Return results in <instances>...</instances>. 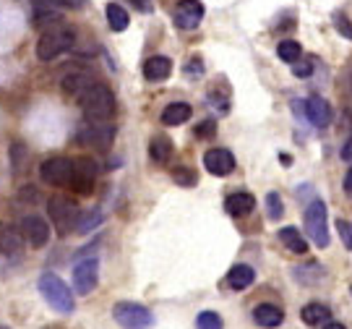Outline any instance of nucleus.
Segmentation results:
<instances>
[{"mask_svg": "<svg viewBox=\"0 0 352 329\" xmlns=\"http://www.w3.org/2000/svg\"><path fill=\"white\" fill-rule=\"evenodd\" d=\"M204 167L217 178H225L235 170V157L230 149H222V147H214L204 154Z\"/></svg>", "mask_w": 352, "mask_h": 329, "instance_id": "obj_13", "label": "nucleus"}, {"mask_svg": "<svg viewBox=\"0 0 352 329\" xmlns=\"http://www.w3.org/2000/svg\"><path fill=\"white\" fill-rule=\"evenodd\" d=\"M204 19V6L199 0H180L175 6V11H173V21H175L177 29H196V26L201 24Z\"/></svg>", "mask_w": 352, "mask_h": 329, "instance_id": "obj_10", "label": "nucleus"}, {"mask_svg": "<svg viewBox=\"0 0 352 329\" xmlns=\"http://www.w3.org/2000/svg\"><path fill=\"white\" fill-rule=\"evenodd\" d=\"M329 311L324 304H308V306H302V311H300V319H302V324H308V327H324L329 321Z\"/></svg>", "mask_w": 352, "mask_h": 329, "instance_id": "obj_23", "label": "nucleus"}, {"mask_svg": "<svg viewBox=\"0 0 352 329\" xmlns=\"http://www.w3.org/2000/svg\"><path fill=\"white\" fill-rule=\"evenodd\" d=\"M277 55L279 61H285V63H295V61H300L302 58V47L300 42H295V39H282L277 45Z\"/></svg>", "mask_w": 352, "mask_h": 329, "instance_id": "obj_26", "label": "nucleus"}, {"mask_svg": "<svg viewBox=\"0 0 352 329\" xmlns=\"http://www.w3.org/2000/svg\"><path fill=\"white\" fill-rule=\"evenodd\" d=\"M39 293H42L45 304L50 306L52 311H58V314H74L76 311L74 293L55 272H45L39 277Z\"/></svg>", "mask_w": 352, "mask_h": 329, "instance_id": "obj_3", "label": "nucleus"}, {"mask_svg": "<svg viewBox=\"0 0 352 329\" xmlns=\"http://www.w3.org/2000/svg\"><path fill=\"white\" fill-rule=\"evenodd\" d=\"M186 74H196V76H199V74H204L201 61H199V58H193V61H190V63L186 65Z\"/></svg>", "mask_w": 352, "mask_h": 329, "instance_id": "obj_35", "label": "nucleus"}, {"mask_svg": "<svg viewBox=\"0 0 352 329\" xmlns=\"http://www.w3.org/2000/svg\"><path fill=\"white\" fill-rule=\"evenodd\" d=\"M21 230H24V238L29 241V246H34V248H45L50 241V225L39 215H26L21 220Z\"/></svg>", "mask_w": 352, "mask_h": 329, "instance_id": "obj_12", "label": "nucleus"}, {"mask_svg": "<svg viewBox=\"0 0 352 329\" xmlns=\"http://www.w3.org/2000/svg\"><path fill=\"white\" fill-rule=\"evenodd\" d=\"M331 21H334V29L340 32L342 37H344V39H352V21L347 19V13H344V11H337Z\"/></svg>", "mask_w": 352, "mask_h": 329, "instance_id": "obj_31", "label": "nucleus"}, {"mask_svg": "<svg viewBox=\"0 0 352 329\" xmlns=\"http://www.w3.org/2000/svg\"><path fill=\"white\" fill-rule=\"evenodd\" d=\"M0 329H8V327H0Z\"/></svg>", "mask_w": 352, "mask_h": 329, "instance_id": "obj_40", "label": "nucleus"}, {"mask_svg": "<svg viewBox=\"0 0 352 329\" xmlns=\"http://www.w3.org/2000/svg\"><path fill=\"white\" fill-rule=\"evenodd\" d=\"M344 191L352 196V167L347 170V176H344Z\"/></svg>", "mask_w": 352, "mask_h": 329, "instance_id": "obj_37", "label": "nucleus"}, {"mask_svg": "<svg viewBox=\"0 0 352 329\" xmlns=\"http://www.w3.org/2000/svg\"><path fill=\"white\" fill-rule=\"evenodd\" d=\"M78 107L87 120H94V123H107L115 113V94L110 89L94 81L91 87L78 97Z\"/></svg>", "mask_w": 352, "mask_h": 329, "instance_id": "obj_1", "label": "nucleus"}, {"mask_svg": "<svg viewBox=\"0 0 352 329\" xmlns=\"http://www.w3.org/2000/svg\"><path fill=\"white\" fill-rule=\"evenodd\" d=\"M342 157H344V160H352V141L342 149Z\"/></svg>", "mask_w": 352, "mask_h": 329, "instance_id": "obj_39", "label": "nucleus"}, {"mask_svg": "<svg viewBox=\"0 0 352 329\" xmlns=\"http://www.w3.org/2000/svg\"><path fill=\"white\" fill-rule=\"evenodd\" d=\"M214 134H217V123H214V120H201V123L196 126V136H199V139H212Z\"/></svg>", "mask_w": 352, "mask_h": 329, "instance_id": "obj_34", "label": "nucleus"}, {"mask_svg": "<svg viewBox=\"0 0 352 329\" xmlns=\"http://www.w3.org/2000/svg\"><path fill=\"white\" fill-rule=\"evenodd\" d=\"M256 282V269L251 264H235L227 272V285L232 290H245Z\"/></svg>", "mask_w": 352, "mask_h": 329, "instance_id": "obj_19", "label": "nucleus"}, {"mask_svg": "<svg viewBox=\"0 0 352 329\" xmlns=\"http://www.w3.org/2000/svg\"><path fill=\"white\" fill-rule=\"evenodd\" d=\"M305 118L316 128H327L331 123V105L324 97H311V100L305 102Z\"/></svg>", "mask_w": 352, "mask_h": 329, "instance_id": "obj_15", "label": "nucleus"}, {"mask_svg": "<svg viewBox=\"0 0 352 329\" xmlns=\"http://www.w3.org/2000/svg\"><path fill=\"white\" fill-rule=\"evenodd\" d=\"M173 74V61L167 55H151L144 63V78L146 81H164Z\"/></svg>", "mask_w": 352, "mask_h": 329, "instance_id": "obj_16", "label": "nucleus"}, {"mask_svg": "<svg viewBox=\"0 0 352 329\" xmlns=\"http://www.w3.org/2000/svg\"><path fill=\"white\" fill-rule=\"evenodd\" d=\"M173 180H175L177 186H183V189H190V186L199 183V176L190 167H186V164H177L175 170H173Z\"/></svg>", "mask_w": 352, "mask_h": 329, "instance_id": "obj_29", "label": "nucleus"}, {"mask_svg": "<svg viewBox=\"0 0 352 329\" xmlns=\"http://www.w3.org/2000/svg\"><path fill=\"white\" fill-rule=\"evenodd\" d=\"M47 212H50L52 228L58 230V235H68V233H74V230L78 228L81 209H78L76 202H71L68 196H50Z\"/></svg>", "mask_w": 352, "mask_h": 329, "instance_id": "obj_4", "label": "nucleus"}, {"mask_svg": "<svg viewBox=\"0 0 352 329\" xmlns=\"http://www.w3.org/2000/svg\"><path fill=\"white\" fill-rule=\"evenodd\" d=\"M190 115H193V107L188 102H170L162 110V123L164 126H183Z\"/></svg>", "mask_w": 352, "mask_h": 329, "instance_id": "obj_20", "label": "nucleus"}, {"mask_svg": "<svg viewBox=\"0 0 352 329\" xmlns=\"http://www.w3.org/2000/svg\"><path fill=\"white\" fill-rule=\"evenodd\" d=\"M21 248H24L21 235H19L16 230L0 225V253H6V256H19Z\"/></svg>", "mask_w": 352, "mask_h": 329, "instance_id": "obj_24", "label": "nucleus"}, {"mask_svg": "<svg viewBox=\"0 0 352 329\" xmlns=\"http://www.w3.org/2000/svg\"><path fill=\"white\" fill-rule=\"evenodd\" d=\"M102 222V212L100 209H89V212H81V220H78V228L76 233H81V235H87L91 230H97Z\"/></svg>", "mask_w": 352, "mask_h": 329, "instance_id": "obj_27", "label": "nucleus"}, {"mask_svg": "<svg viewBox=\"0 0 352 329\" xmlns=\"http://www.w3.org/2000/svg\"><path fill=\"white\" fill-rule=\"evenodd\" d=\"M292 74L298 78H308L314 74V61L311 58H300V61H295L292 63Z\"/></svg>", "mask_w": 352, "mask_h": 329, "instance_id": "obj_32", "label": "nucleus"}, {"mask_svg": "<svg viewBox=\"0 0 352 329\" xmlns=\"http://www.w3.org/2000/svg\"><path fill=\"white\" fill-rule=\"evenodd\" d=\"M196 329H225V321L217 311H201L196 317Z\"/></svg>", "mask_w": 352, "mask_h": 329, "instance_id": "obj_30", "label": "nucleus"}, {"mask_svg": "<svg viewBox=\"0 0 352 329\" xmlns=\"http://www.w3.org/2000/svg\"><path fill=\"white\" fill-rule=\"evenodd\" d=\"M337 233H340L344 248H352V225L347 220H337Z\"/></svg>", "mask_w": 352, "mask_h": 329, "instance_id": "obj_33", "label": "nucleus"}, {"mask_svg": "<svg viewBox=\"0 0 352 329\" xmlns=\"http://www.w3.org/2000/svg\"><path fill=\"white\" fill-rule=\"evenodd\" d=\"M76 42V32L71 29L68 24H60V21H55L50 29H45L42 34H39V42H37V58L39 61H45V63H50L55 61L58 55H63L74 47Z\"/></svg>", "mask_w": 352, "mask_h": 329, "instance_id": "obj_2", "label": "nucleus"}, {"mask_svg": "<svg viewBox=\"0 0 352 329\" xmlns=\"http://www.w3.org/2000/svg\"><path fill=\"white\" fill-rule=\"evenodd\" d=\"M131 3L144 13H151V8H154V6H151V0H131Z\"/></svg>", "mask_w": 352, "mask_h": 329, "instance_id": "obj_36", "label": "nucleus"}, {"mask_svg": "<svg viewBox=\"0 0 352 329\" xmlns=\"http://www.w3.org/2000/svg\"><path fill=\"white\" fill-rule=\"evenodd\" d=\"M104 13H107V24H110L113 32H126L128 24H131L128 11L123 8V6H118V3H110V6L104 8Z\"/></svg>", "mask_w": 352, "mask_h": 329, "instance_id": "obj_25", "label": "nucleus"}, {"mask_svg": "<svg viewBox=\"0 0 352 329\" xmlns=\"http://www.w3.org/2000/svg\"><path fill=\"white\" fill-rule=\"evenodd\" d=\"M113 319L123 329H151L154 327V314L146 306L136 301H118L113 306Z\"/></svg>", "mask_w": 352, "mask_h": 329, "instance_id": "obj_6", "label": "nucleus"}, {"mask_svg": "<svg viewBox=\"0 0 352 329\" xmlns=\"http://www.w3.org/2000/svg\"><path fill=\"white\" fill-rule=\"evenodd\" d=\"M100 282V259L97 256H89L76 262L74 266V290L78 295H89V293L97 288Z\"/></svg>", "mask_w": 352, "mask_h": 329, "instance_id": "obj_9", "label": "nucleus"}, {"mask_svg": "<svg viewBox=\"0 0 352 329\" xmlns=\"http://www.w3.org/2000/svg\"><path fill=\"white\" fill-rule=\"evenodd\" d=\"M225 209H227V215H232V217H245L256 209V199H253L251 193H245V191H238V193H230V196H227Z\"/></svg>", "mask_w": 352, "mask_h": 329, "instance_id": "obj_18", "label": "nucleus"}, {"mask_svg": "<svg viewBox=\"0 0 352 329\" xmlns=\"http://www.w3.org/2000/svg\"><path fill=\"white\" fill-rule=\"evenodd\" d=\"M94 178H97V162H94L91 157H78V160H76V176H74L71 189H74L76 193L89 196V193L94 191Z\"/></svg>", "mask_w": 352, "mask_h": 329, "instance_id": "obj_11", "label": "nucleus"}, {"mask_svg": "<svg viewBox=\"0 0 352 329\" xmlns=\"http://www.w3.org/2000/svg\"><path fill=\"white\" fill-rule=\"evenodd\" d=\"M279 243L287 248V251L298 253V256H302V253H308V241L302 238V233L298 228H292V225H287V228L279 230Z\"/></svg>", "mask_w": 352, "mask_h": 329, "instance_id": "obj_21", "label": "nucleus"}, {"mask_svg": "<svg viewBox=\"0 0 352 329\" xmlns=\"http://www.w3.org/2000/svg\"><path fill=\"white\" fill-rule=\"evenodd\" d=\"M350 293H352V288H350Z\"/></svg>", "mask_w": 352, "mask_h": 329, "instance_id": "obj_41", "label": "nucleus"}, {"mask_svg": "<svg viewBox=\"0 0 352 329\" xmlns=\"http://www.w3.org/2000/svg\"><path fill=\"white\" fill-rule=\"evenodd\" d=\"M115 139V126L110 123H94V120H87L81 123L78 131H76V141L84 144V147H97V149H107Z\"/></svg>", "mask_w": 352, "mask_h": 329, "instance_id": "obj_8", "label": "nucleus"}, {"mask_svg": "<svg viewBox=\"0 0 352 329\" xmlns=\"http://www.w3.org/2000/svg\"><path fill=\"white\" fill-rule=\"evenodd\" d=\"M94 81H97V78L91 76V74H87V71H71V74H65L63 76L60 89H63V94H68L71 100L78 102V97H81Z\"/></svg>", "mask_w": 352, "mask_h": 329, "instance_id": "obj_14", "label": "nucleus"}, {"mask_svg": "<svg viewBox=\"0 0 352 329\" xmlns=\"http://www.w3.org/2000/svg\"><path fill=\"white\" fill-rule=\"evenodd\" d=\"M266 215L272 222H277L285 217V204H282V196H279L277 191H272V193H266Z\"/></svg>", "mask_w": 352, "mask_h": 329, "instance_id": "obj_28", "label": "nucleus"}, {"mask_svg": "<svg viewBox=\"0 0 352 329\" xmlns=\"http://www.w3.org/2000/svg\"><path fill=\"white\" fill-rule=\"evenodd\" d=\"M321 329H347V327H344V324H340V321H327Z\"/></svg>", "mask_w": 352, "mask_h": 329, "instance_id": "obj_38", "label": "nucleus"}, {"mask_svg": "<svg viewBox=\"0 0 352 329\" xmlns=\"http://www.w3.org/2000/svg\"><path fill=\"white\" fill-rule=\"evenodd\" d=\"M76 176V160L68 157H50L39 164V178L47 186H71Z\"/></svg>", "mask_w": 352, "mask_h": 329, "instance_id": "obj_7", "label": "nucleus"}, {"mask_svg": "<svg viewBox=\"0 0 352 329\" xmlns=\"http://www.w3.org/2000/svg\"><path fill=\"white\" fill-rule=\"evenodd\" d=\"M253 321L264 329H274L285 321V311L274 304H258L253 308Z\"/></svg>", "mask_w": 352, "mask_h": 329, "instance_id": "obj_17", "label": "nucleus"}, {"mask_svg": "<svg viewBox=\"0 0 352 329\" xmlns=\"http://www.w3.org/2000/svg\"><path fill=\"white\" fill-rule=\"evenodd\" d=\"M149 157L157 164H167V162H170V157H173V141L167 139L164 134H157V136H151V141H149Z\"/></svg>", "mask_w": 352, "mask_h": 329, "instance_id": "obj_22", "label": "nucleus"}, {"mask_svg": "<svg viewBox=\"0 0 352 329\" xmlns=\"http://www.w3.org/2000/svg\"><path fill=\"white\" fill-rule=\"evenodd\" d=\"M302 222H305V233H308V238L314 241V246H318V248H327V246H329V212H327V204L321 202V199H314V202L308 204V209H305Z\"/></svg>", "mask_w": 352, "mask_h": 329, "instance_id": "obj_5", "label": "nucleus"}]
</instances>
